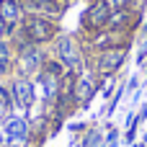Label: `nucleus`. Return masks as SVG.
Instances as JSON below:
<instances>
[{
	"instance_id": "nucleus-11",
	"label": "nucleus",
	"mask_w": 147,
	"mask_h": 147,
	"mask_svg": "<svg viewBox=\"0 0 147 147\" xmlns=\"http://www.w3.org/2000/svg\"><path fill=\"white\" fill-rule=\"evenodd\" d=\"M8 67H10V49H8L5 44H0V75H3Z\"/></svg>"
},
{
	"instance_id": "nucleus-13",
	"label": "nucleus",
	"mask_w": 147,
	"mask_h": 147,
	"mask_svg": "<svg viewBox=\"0 0 147 147\" xmlns=\"http://www.w3.org/2000/svg\"><path fill=\"white\" fill-rule=\"evenodd\" d=\"M129 3H132V0H109V5H111V8H127Z\"/></svg>"
},
{
	"instance_id": "nucleus-5",
	"label": "nucleus",
	"mask_w": 147,
	"mask_h": 147,
	"mask_svg": "<svg viewBox=\"0 0 147 147\" xmlns=\"http://www.w3.org/2000/svg\"><path fill=\"white\" fill-rule=\"evenodd\" d=\"M96 90H98V80H96L93 75H80V78H75V83H72V98H75L80 106L90 103V98L96 96Z\"/></svg>"
},
{
	"instance_id": "nucleus-7",
	"label": "nucleus",
	"mask_w": 147,
	"mask_h": 147,
	"mask_svg": "<svg viewBox=\"0 0 147 147\" xmlns=\"http://www.w3.org/2000/svg\"><path fill=\"white\" fill-rule=\"evenodd\" d=\"M18 62H21L26 75H31L36 70H44V54H41V49H36V44H26L21 49V59Z\"/></svg>"
},
{
	"instance_id": "nucleus-2",
	"label": "nucleus",
	"mask_w": 147,
	"mask_h": 147,
	"mask_svg": "<svg viewBox=\"0 0 147 147\" xmlns=\"http://www.w3.org/2000/svg\"><path fill=\"white\" fill-rule=\"evenodd\" d=\"M127 59V44H116V47H109V49H101L98 57H96V72L101 78H109L114 75L116 70H121Z\"/></svg>"
},
{
	"instance_id": "nucleus-1",
	"label": "nucleus",
	"mask_w": 147,
	"mask_h": 147,
	"mask_svg": "<svg viewBox=\"0 0 147 147\" xmlns=\"http://www.w3.org/2000/svg\"><path fill=\"white\" fill-rule=\"evenodd\" d=\"M23 36L28 44H44L57 36V23L44 16H28L23 21Z\"/></svg>"
},
{
	"instance_id": "nucleus-9",
	"label": "nucleus",
	"mask_w": 147,
	"mask_h": 147,
	"mask_svg": "<svg viewBox=\"0 0 147 147\" xmlns=\"http://www.w3.org/2000/svg\"><path fill=\"white\" fill-rule=\"evenodd\" d=\"M21 5L16 0H0V21L5 23V28H13L23 16H21Z\"/></svg>"
},
{
	"instance_id": "nucleus-3",
	"label": "nucleus",
	"mask_w": 147,
	"mask_h": 147,
	"mask_svg": "<svg viewBox=\"0 0 147 147\" xmlns=\"http://www.w3.org/2000/svg\"><path fill=\"white\" fill-rule=\"evenodd\" d=\"M57 59L72 75H78L83 70V57H80V49H78V44H75L72 36H59L57 39Z\"/></svg>"
},
{
	"instance_id": "nucleus-10",
	"label": "nucleus",
	"mask_w": 147,
	"mask_h": 147,
	"mask_svg": "<svg viewBox=\"0 0 147 147\" xmlns=\"http://www.w3.org/2000/svg\"><path fill=\"white\" fill-rule=\"evenodd\" d=\"M23 5L28 10H34V16H59V5L57 0H23Z\"/></svg>"
},
{
	"instance_id": "nucleus-4",
	"label": "nucleus",
	"mask_w": 147,
	"mask_h": 147,
	"mask_svg": "<svg viewBox=\"0 0 147 147\" xmlns=\"http://www.w3.org/2000/svg\"><path fill=\"white\" fill-rule=\"evenodd\" d=\"M111 5L109 0H93L88 5V10L83 13V26H88L90 31H103L109 26V18H111Z\"/></svg>"
},
{
	"instance_id": "nucleus-12",
	"label": "nucleus",
	"mask_w": 147,
	"mask_h": 147,
	"mask_svg": "<svg viewBox=\"0 0 147 147\" xmlns=\"http://www.w3.org/2000/svg\"><path fill=\"white\" fill-rule=\"evenodd\" d=\"M8 109H10V96H8L5 88H0V119L8 114Z\"/></svg>"
},
{
	"instance_id": "nucleus-14",
	"label": "nucleus",
	"mask_w": 147,
	"mask_h": 147,
	"mask_svg": "<svg viewBox=\"0 0 147 147\" xmlns=\"http://www.w3.org/2000/svg\"><path fill=\"white\" fill-rule=\"evenodd\" d=\"M3 140H5V134H3V132H0V145H3Z\"/></svg>"
},
{
	"instance_id": "nucleus-6",
	"label": "nucleus",
	"mask_w": 147,
	"mask_h": 147,
	"mask_svg": "<svg viewBox=\"0 0 147 147\" xmlns=\"http://www.w3.org/2000/svg\"><path fill=\"white\" fill-rule=\"evenodd\" d=\"M10 98L16 101V106H21V109H28V106L34 103V83H31L28 78H18V80H13Z\"/></svg>"
},
{
	"instance_id": "nucleus-8",
	"label": "nucleus",
	"mask_w": 147,
	"mask_h": 147,
	"mask_svg": "<svg viewBox=\"0 0 147 147\" xmlns=\"http://www.w3.org/2000/svg\"><path fill=\"white\" fill-rule=\"evenodd\" d=\"M26 137H28V124H26V119H21V116L8 119V124H5V140H8L10 145H21V142H26Z\"/></svg>"
}]
</instances>
